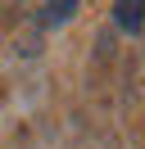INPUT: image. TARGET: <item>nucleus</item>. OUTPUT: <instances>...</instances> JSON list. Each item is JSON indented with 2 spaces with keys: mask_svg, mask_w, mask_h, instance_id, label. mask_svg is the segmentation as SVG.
I'll use <instances>...</instances> for the list:
<instances>
[{
  "mask_svg": "<svg viewBox=\"0 0 145 149\" xmlns=\"http://www.w3.org/2000/svg\"><path fill=\"white\" fill-rule=\"evenodd\" d=\"M113 23L122 32L145 27V0H113Z\"/></svg>",
  "mask_w": 145,
  "mask_h": 149,
  "instance_id": "1",
  "label": "nucleus"
}]
</instances>
